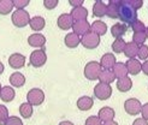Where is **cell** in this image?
Returning a JSON list of instances; mask_svg holds the SVG:
<instances>
[{
	"instance_id": "3957f363",
	"label": "cell",
	"mask_w": 148,
	"mask_h": 125,
	"mask_svg": "<svg viewBox=\"0 0 148 125\" xmlns=\"http://www.w3.org/2000/svg\"><path fill=\"white\" fill-rule=\"evenodd\" d=\"M101 73V66L98 61H89L84 66V76L89 81H97Z\"/></svg>"
},
{
	"instance_id": "7c38bea8",
	"label": "cell",
	"mask_w": 148,
	"mask_h": 125,
	"mask_svg": "<svg viewBox=\"0 0 148 125\" xmlns=\"http://www.w3.org/2000/svg\"><path fill=\"white\" fill-rule=\"evenodd\" d=\"M116 117V112L113 108L111 107H102L101 109H99V113H98V118L102 122V123H106V122H112Z\"/></svg>"
},
{
	"instance_id": "2e32d148",
	"label": "cell",
	"mask_w": 148,
	"mask_h": 125,
	"mask_svg": "<svg viewBox=\"0 0 148 125\" xmlns=\"http://www.w3.org/2000/svg\"><path fill=\"white\" fill-rule=\"evenodd\" d=\"M125 66H127L128 73H130V75H137L142 71V64L137 59H128L125 63Z\"/></svg>"
},
{
	"instance_id": "44dd1931",
	"label": "cell",
	"mask_w": 148,
	"mask_h": 125,
	"mask_svg": "<svg viewBox=\"0 0 148 125\" xmlns=\"http://www.w3.org/2000/svg\"><path fill=\"white\" fill-rule=\"evenodd\" d=\"M128 31V25L127 24H123V23H117L114 25H112L111 28V34H112L113 38L117 39H122V36Z\"/></svg>"
},
{
	"instance_id": "ba28073f",
	"label": "cell",
	"mask_w": 148,
	"mask_h": 125,
	"mask_svg": "<svg viewBox=\"0 0 148 125\" xmlns=\"http://www.w3.org/2000/svg\"><path fill=\"white\" fill-rule=\"evenodd\" d=\"M141 108H142V104L137 99L131 98L128 99L124 102V109L129 115H137L141 113Z\"/></svg>"
},
{
	"instance_id": "52a82bcc",
	"label": "cell",
	"mask_w": 148,
	"mask_h": 125,
	"mask_svg": "<svg viewBox=\"0 0 148 125\" xmlns=\"http://www.w3.org/2000/svg\"><path fill=\"white\" fill-rule=\"evenodd\" d=\"M94 95L95 98H98L101 101H105L107 99L111 98L112 95V88L110 84H103V83H99L94 87Z\"/></svg>"
},
{
	"instance_id": "c3c4849f",
	"label": "cell",
	"mask_w": 148,
	"mask_h": 125,
	"mask_svg": "<svg viewBox=\"0 0 148 125\" xmlns=\"http://www.w3.org/2000/svg\"><path fill=\"white\" fill-rule=\"evenodd\" d=\"M4 70H5V66H4V64L1 61H0V75L4 72Z\"/></svg>"
},
{
	"instance_id": "60d3db41",
	"label": "cell",
	"mask_w": 148,
	"mask_h": 125,
	"mask_svg": "<svg viewBox=\"0 0 148 125\" xmlns=\"http://www.w3.org/2000/svg\"><path fill=\"white\" fill-rule=\"evenodd\" d=\"M58 3H59L58 0H43V6H45L47 10H53V9H56Z\"/></svg>"
},
{
	"instance_id": "83f0119b",
	"label": "cell",
	"mask_w": 148,
	"mask_h": 125,
	"mask_svg": "<svg viewBox=\"0 0 148 125\" xmlns=\"http://www.w3.org/2000/svg\"><path fill=\"white\" fill-rule=\"evenodd\" d=\"M64 42H65L66 47H69V48H76L79 45V43H81V38H79V36H77L76 34L70 33V34H68V35L65 36Z\"/></svg>"
},
{
	"instance_id": "484cf974",
	"label": "cell",
	"mask_w": 148,
	"mask_h": 125,
	"mask_svg": "<svg viewBox=\"0 0 148 125\" xmlns=\"http://www.w3.org/2000/svg\"><path fill=\"white\" fill-rule=\"evenodd\" d=\"M10 83L14 88H21L25 83V76L22 75L21 72H14L10 76Z\"/></svg>"
},
{
	"instance_id": "681fc988",
	"label": "cell",
	"mask_w": 148,
	"mask_h": 125,
	"mask_svg": "<svg viewBox=\"0 0 148 125\" xmlns=\"http://www.w3.org/2000/svg\"><path fill=\"white\" fill-rule=\"evenodd\" d=\"M145 34H146V38L148 39V27H146V30H145Z\"/></svg>"
},
{
	"instance_id": "5bb4252c",
	"label": "cell",
	"mask_w": 148,
	"mask_h": 125,
	"mask_svg": "<svg viewBox=\"0 0 148 125\" xmlns=\"http://www.w3.org/2000/svg\"><path fill=\"white\" fill-rule=\"evenodd\" d=\"M116 57L112 53H105L101 57V60H100V66L101 69H105V70H111L113 69V66L116 65Z\"/></svg>"
},
{
	"instance_id": "8992f818",
	"label": "cell",
	"mask_w": 148,
	"mask_h": 125,
	"mask_svg": "<svg viewBox=\"0 0 148 125\" xmlns=\"http://www.w3.org/2000/svg\"><path fill=\"white\" fill-rule=\"evenodd\" d=\"M81 43L87 49H95L100 45V36L89 31L81 38Z\"/></svg>"
},
{
	"instance_id": "74e56055",
	"label": "cell",
	"mask_w": 148,
	"mask_h": 125,
	"mask_svg": "<svg viewBox=\"0 0 148 125\" xmlns=\"http://www.w3.org/2000/svg\"><path fill=\"white\" fill-rule=\"evenodd\" d=\"M4 125H23V122H22L21 118L18 117H9V118L6 119V122L4 123Z\"/></svg>"
},
{
	"instance_id": "7dc6e473",
	"label": "cell",
	"mask_w": 148,
	"mask_h": 125,
	"mask_svg": "<svg viewBox=\"0 0 148 125\" xmlns=\"http://www.w3.org/2000/svg\"><path fill=\"white\" fill-rule=\"evenodd\" d=\"M59 125H73L71 122H69V120H64V122H60L59 123Z\"/></svg>"
},
{
	"instance_id": "f907efd6",
	"label": "cell",
	"mask_w": 148,
	"mask_h": 125,
	"mask_svg": "<svg viewBox=\"0 0 148 125\" xmlns=\"http://www.w3.org/2000/svg\"><path fill=\"white\" fill-rule=\"evenodd\" d=\"M1 88H3V87H1V83H0V92H1Z\"/></svg>"
},
{
	"instance_id": "d6a6232c",
	"label": "cell",
	"mask_w": 148,
	"mask_h": 125,
	"mask_svg": "<svg viewBox=\"0 0 148 125\" xmlns=\"http://www.w3.org/2000/svg\"><path fill=\"white\" fill-rule=\"evenodd\" d=\"M147 38H146V34L145 33H134L132 35V42L137 46H142L145 45Z\"/></svg>"
},
{
	"instance_id": "5b68a950",
	"label": "cell",
	"mask_w": 148,
	"mask_h": 125,
	"mask_svg": "<svg viewBox=\"0 0 148 125\" xmlns=\"http://www.w3.org/2000/svg\"><path fill=\"white\" fill-rule=\"evenodd\" d=\"M29 61H30V66H33V68H41V66L45 65L47 61V55L43 48L35 49L34 52H32Z\"/></svg>"
},
{
	"instance_id": "f1b7e54d",
	"label": "cell",
	"mask_w": 148,
	"mask_h": 125,
	"mask_svg": "<svg viewBox=\"0 0 148 125\" xmlns=\"http://www.w3.org/2000/svg\"><path fill=\"white\" fill-rule=\"evenodd\" d=\"M114 79H116V77H114L113 72L111 70H103V71H101L100 76H99L100 83H103V84H111Z\"/></svg>"
},
{
	"instance_id": "8d00e7d4",
	"label": "cell",
	"mask_w": 148,
	"mask_h": 125,
	"mask_svg": "<svg viewBox=\"0 0 148 125\" xmlns=\"http://www.w3.org/2000/svg\"><path fill=\"white\" fill-rule=\"evenodd\" d=\"M124 3L131 6L134 10H138V9H141L142 5H143V0H124Z\"/></svg>"
},
{
	"instance_id": "4fadbf2b",
	"label": "cell",
	"mask_w": 148,
	"mask_h": 125,
	"mask_svg": "<svg viewBox=\"0 0 148 125\" xmlns=\"http://www.w3.org/2000/svg\"><path fill=\"white\" fill-rule=\"evenodd\" d=\"M28 43L32 47L42 49V47L45 46V43H46V38L42 34H33L28 38Z\"/></svg>"
},
{
	"instance_id": "bcb514c9",
	"label": "cell",
	"mask_w": 148,
	"mask_h": 125,
	"mask_svg": "<svg viewBox=\"0 0 148 125\" xmlns=\"http://www.w3.org/2000/svg\"><path fill=\"white\" fill-rule=\"evenodd\" d=\"M102 125H118L117 122L112 120V122H106V123H102Z\"/></svg>"
},
{
	"instance_id": "277c9868",
	"label": "cell",
	"mask_w": 148,
	"mask_h": 125,
	"mask_svg": "<svg viewBox=\"0 0 148 125\" xmlns=\"http://www.w3.org/2000/svg\"><path fill=\"white\" fill-rule=\"evenodd\" d=\"M28 104L32 106H40L43 101H45V93H43L39 88H33L27 94Z\"/></svg>"
},
{
	"instance_id": "ee69618b",
	"label": "cell",
	"mask_w": 148,
	"mask_h": 125,
	"mask_svg": "<svg viewBox=\"0 0 148 125\" xmlns=\"http://www.w3.org/2000/svg\"><path fill=\"white\" fill-rule=\"evenodd\" d=\"M132 125H148V122L142 119V118H137L136 120H134Z\"/></svg>"
},
{
	"instance_id": "f6af8a7d",
	"label": "cell",
	"mask_w": 148,
	"mask_h": 125,
	"mask_svg": "<svg viewBox=\"0 0 148 125\" xmlns=\"http://www.w3.org/2000/svg\"><path fill=\"white\" fill-rule=\"evenodd\" d=\"M142 71L146 76H148V60H146L143 64H142Z\"/></svg>"
},
{
	"instance_id": "603a6c76",
	"label": "cell",
	"mask_w": 148,
	"mask_h": 125,
	"mask_svg": "<svg viewBox=\"0 0 148 125\" xmlns=\"http://www.w3.org/2000/svg\"><path fill=\"white\" fill-rule=\"evenodd\" d=\"M138 47L137 45H135L134 42H128L127 45H125V48H124V54L127 58H129V59H135V58L137 57V52H138Z\"/></svg>"
},
{
	"instance_id": "8fae6325",
	"label": "cell",
	"mask_w": 148,
	"mask_h": 125,
	"mask_svg": "<svg viewBox=\"0 0 148 125\" xmlns=\"http://www.w3.org/2000/svg\"><path fill=\"white\" fill-rule=\"evenodd\" d=\"M57 24L58 27L62 29V30H69L70 28H72L73 25V19L71 17L70 13H63L58 17L57 20Z\"/></svg>"
},
{
	"instance_id": "ab89813d",
	"label": "cell",
	"mask_w": 148,
	"mask_h": 125,
	"mask_svg": "<svg viewBox=\"0 0 148 125\" xmlns=\"http://www.w3.org/2000/svg\"><path fill=\"white\" fill-rule=\"evenodd\" d=\"M84 125H102V122L98 118V115H92L89 118H87Z\"/></svg>"
},
{
	"instance_id": "b9f144b4",
	"label": "cell",
	"mask_w": 148,
	"mask_h": 125,
	"mask_svg": "<svg viewBox=\"0 0 148 125\" xmlns=\"http://www.w3.org/2000/svg\"><path fill=\"white\" fill-rule=\"evenodd\" d=\"M141 114H142V119L148 122V102H147V104H145V105H142Z\"/></svg>"
},
{
	"instance_id": "30bf717a",
	"label": "cell",
	"mask_w": 148,
	"mask_h": 125,
	"mask_svg": "<svg viewBox=\"0 0 148 125\" xmlns=\"http://www.w3.org/2000/svg\"><path fill=\"white\" fill-rule=\"evenodd\" d=\"M9 65L12 69H22L25 65V57L21 53H13L9 58Z\"/></svg>"
},
{
	"instance_id": "f546056e",
	"label": "cell",
	"mask_w": 148,
	"mask_h": 125,
	"mask_svg": "<svg viewBox=\"0 0 148 125\" xmlns=\"http://www.w3.org/2000/svg\"><path fill=\"white\" fill-rule=\"evenodd\" d=\"M13 9V1L12 0H0V14L6 16L12 12Z\"/></svg>"
},
{
	"instance_id": "1f68e13d",
	"label": "cell",
	"mask_w": 148,
	"mask_h": 125,
	"mask_svg": "<svg viewBox=\"0 0 148 125\" xmlns=\"http://www.w3.org/2000/svg\"><path fill=\"white\" fill-rule=\"evenodd\" d=\"M125 45H127V42H125L123 39H117V40H114L113 41V43H112V51L114 53H123L124 52V48H125Z\"/></svg>"
},
{
	"instance_id": "e575fe53",
	"label": "cell",
	"mask_w": 148,
	"mask_h": 125,
	"mask_svg": "<svg viewBox=\"0 0 148 125\" xmlns=\"http://www.w3.org/2000/svg\"><path fill=\"white\" fill-rule=\"evenodd\" d=\"M137 57H138V59H141V60H145V61L148 60V46H146V45L140 46Z\"/></svg>"
},
{
	"instance_id": "9a60e30c",
	"label": "cell",
	"mask_w": 148,
	"mask_h": 125,
	"mask_svg": "<svg viewBox=\"0 0 148 125\" xmlns=\"http://www.w3.org/2000/svg\"><path fill=\"white\" fill-rule=\"evenodd\" d=\"M121 0H110L108 5H106V16L108 18L116 19L118 18V6Z\"/></svg>"
},
{
	"instance_id": "6da1fadb",
	"label": "cell",
	"mask_w": 148,
	"mask_h": 125,
	"mask_svg": "<svg viewBox=\"0 0 148 125\" xmlns=\"http://www.w3.org/2000/svg\"><path fill=\"white\" fill-rule=\"evenodd\" d=\"M118 19H121L123 24L130 25L135 20H137V11L125 4L124 0H121L119 6H118Z\"/></svg>"
},
{
	"instance_id": "ffe728a7",
	"label": "cell",
	"mask_w": 148,
	"mask_h": 125,
	"mask_svg": "<svg viewBox=\"0 0 148 125\" xmlns=\"http://www.w3.org/2000/svg\"><path fill=\"white\" fill-rule=\"evenodd\" d=\"M14 96H16V93H14V89L12 87H3L1 88V92H0V99H1V101L4 102H11Z\"/></svg>"
},
{
	"instance_id": "4dcf8cb0",
	"label": "cell",
	"mask_w": 148,
	"mask_h": 125,
	"mask_svg": "<svg viewBox=\"0 0 148 125\" xmlns=\"http://www.w3.org/2000/svg\"><path fill=\"white\" fill-rule=\"evenodd\" d=\"M33 112H34L33 111V106L30 104H28V102H24V104H22L19 106V113L24 119L30 118V117L33 115Z\"/></svg>"
},
{
	"instance_id": "e0dca14e",
	"label": "cell",
	"mask_w": 148,
	"mask_h": 125,
	"mask_svg": "<svg viewBox=\"0 0 148 125\" xmlns=\"http://www.w3.org/2000/svg\"><path fill=\"white\" fill-rule=\"evenodd\" d=\"M70 14H71L73 22H76V20H86L87 17H88V10L83 6H79V7H76V9H72Z\"/></svg>"
},
{
	"instance_id": "4316f807",
	"label": "cell",
	"mask_w": 148,
	"mask_h": 125,
	"mask_svg": "<svg viewBox=\"0 0 148 125\" xmlns=\"http://www.w3.org/2000/svg\"><path fill=\"white\" fill-rule=\"evenodd\" d=\"M112 72L116 78H123V77H127L128 76V70H127V66H125L124 63H116V65L113 66Z\"/></svg>"
},
{
	"instance_id": "d590c367",
	"label": "cell",
	"mask_w": 148,
	"mask_h": 125,
	"mask_svg": "<svg viewBox=\"0 0 148 125\" xmlns=\"http://www.w3.org/2000/svg\"><path fill=\"white\" fill-rule=\"evenodd\" d=\"M7 118H9V109L6 106L0 105V125H4Z\"/></svg>"
},
{
	"instance_id": "d6986e66",
	"label": "cell",
	"mask_w": 148,
	"mask_h": 125,
	"mask_svg": "<svg viewBox=\"0 0 148 125\" xmlns=\"http://www.w3.org/2000/svg\"><path fill=\"white\" fill-rule=\"evenodd\" d=\"M90 31L98 36H102L107 33V25L102 20H95L90 24Z\"/></svg>"
},
{
	"instance_id": "7a4b0ae2",
	"label": "cell",
	"mask_w": 148,
	"mask_h": 125,
	"mask_svg": "<svg viewBox=\"0 0 148 125\" xmlns=\"http://www.w3.org/2000/svg\"><path fill=\"white\" fill-rule=\"evenodd\" d=\"M12 24L16 28H24L29 24V20H30V16H29L28 11L25 10H16L12 13Z\"/></svg>"
},
{
	"instance_id": "836d02e7",
	"label": "cell",
	"mask_w": 148,
	"mask_h": 125,
	"mask_svg": "<svg viewBox=\"0 0 148 125\" xmlns=\"http://www.w3.org/2000/svg\"><path fill=\"white\" fill-rule=\"evenodd\" d=\"M130 28L132 29V31L134 33H145V30H146V25H145V23L143 22H141V20H135L132 24H130Z\"/></svg>"
},
{
	"instance_id": "ac0fdd59",
	"label": "cell",
	"mask_w": 148,
	"mask_h": 125,
	"mask_svg": "<svg viewBox=\"0 0 148 125\" xmlns=\"http://www.w3.org/2000/svg\"><path fill=\"white\" fill-rule=\"evenodd\" d=\"M46 25V20L41 16H35L33 18H30L29 20V27H30L34 31H41Z\"/></svg>"
},
{
	"instance_id": "cb8c5ba5",
	"label": "cell",
	"mask_w": 148,
	"mask_h": 125,
	"mask_svg": "<svg viewBox=\"0 0 148 125\" xmlns=\"http://www.w3.org/2000/svg\"><path fill=\"white\" fill-rule=\"evenodd\" d=\"M132 87V81L127 76V77H123L119 78L117 81V89L119 90L121 93H127L131 89Z\"/></svg>"
},
{
	"instance_id": "7402d4cb",
	"label": "cell",
	"mask_w": 148,
	"mask_h": 125,
	"mask_svg": "<svg viewBox=\"0 0 148 125\" xmlns=\"http://www.w3.org/2000/svg\"><path fill=\"white\" fill-rule=\"evenodd\" d=\"M94 105V100L90 96H82L77 100V107L79 111H89Z\"/></svg>"
},
{
	"instance_id": "9c48e42d",
	"label": "cell",
	"mask_w": 148,
	"mask_h": 125,
	"mask_svg": "<svg viewBox=\"0 0 148 125\" xmlns=\"http://www.w3.org/2000/svg\"><path fill=\"white\" fill-rule=\"evenodd\" d=\"M72 29H73V34H76L79 38H82L83 35L90 31V24L87 19L86 20H76V22H73Z\"/></svg>"
},
{
	"instance_id": "d4e9b609",
	"label": "cell",
	"mask_w": 148,
	"mask_h": 125,
	"mask_svg": "<svg viewBox=\"0 0 148 125\" xmlns=\"http://www.w3.org/2000/svg\"><path fill=\"white\" fill-rule=\"evenodd\" d=\"M93 14L95 17H103L106 16V5L102 0H97L93 5Z\"/></svg>"
},
{
	"instance_id": "f35d334b",
	"label": "cell",
	"mask_w": 148,
	"mask_h": 125,
	"mask_svg": "<svg viewBox=\"0 0 148 125\" xmlns=\"http://www.w3.org/2000/svg\"><path fill=\"white\" fill-rule=\"evenodd\" d=\"M13 1V7H16L17 10H24V7L29 5V0H12Z\"/></svg>"
},
{
	"instance_id": "7bdbcfd3",
	"label": "cell",
	"mask_w": 148,
	"mask_h": 125,
	"mask_svg": "<svg viewBox=\"0 0 148 125\" xmlns=\"http://www.w3.org/2000/svg\"><path fill=\"white\" fill-rule=\"evenodd\" d=\"M84 3V0H69V4L73 7V9H76V7H79L82 6Z\"/></svg>"
}]
</instances>
